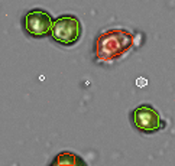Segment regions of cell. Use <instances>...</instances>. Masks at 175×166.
I'll use <instances>...</instances> for the list:
<instances>
[{"instance_id":"cell-2","label":"cell","mask_w":175,"mask_h":166,"mask_svg":"<svg viewBox=\"0 0 175 166\" xmlns=\"http://www.w3.org/2000/svg\"><path fill=\"white\" fill-rule=\"evenodd\" d=\"M51 36L55 42L65 46H72L81 36V23L72 15H64L54 20Z\"/></svg>"},{"instance_id":"cell-6","label":"cell","mask_w":175,"mask_h":166,"mask_svg":"<svg viewBox=\"0 0 175 166\" xmlns=\"http://www.w3.org/2000/svg\"><path fill=\"white\" fill-rule=\"evenodd\" d=\"M146 84H148V81H146L145 78H139L138 79V85H139V87H145Z\"/></svg>"},{"instance_id":"cell-4","label":"cell","mask_w":175,"mask_h":166,"mask_svg":"<svg viewBox=\"0 0 175 166\" xmlns=\"http://www.w3.org/2000/svg\"><path fill=\"white\" fill-rule=\"evenodd\" d=\"M54 20L48 12L35 9L25 16V29L34 38H42L51 32Z\"/></svg>"},{"instance_id":"cell-3","label":"cell","mask_w":175,"mask_h":166,"mask_svg":"<svg viewBox=\"0 0 175 166\" xmlns=\"http://www.w3.org/2000/svg\"><path fill=\"white\" fill-rule=\"evenodd\" d=\"M135 127L142 133H155L165 128L167 123L162 120L161 114L151 106H139L132 113Z\"/></svg>"},{"instance_id":"cell-1","label":"cell","mask_w":175,"mask_h":166,"mask_svg":"<svg viewBox=\"0 0 175 166\" xmlns=\"http://www.w3.org/2000/svg\"><path fill=\"white\" fill-rule=\"evenodd\" d=\"M135 46V35L130 30L113 28L101 32L96 41V59L110 62L122 58Z\"/></svg>"},{"instance_id":"cell-5","label":"cell","mask_w":175,"mask_h":166,"mask_svg":"<svg viewBox=\"0 0 175 166\" xmlns=\"http://www.w3.org/2000/svg\"><path fill=\"white\" fill-rule=\"evenodd\" d=\"M52 165L54 166H80V165H86V163L77 155H74V153H71V152H62V153H60V155L54 159Z\"/></svg>"}]
</instances>
